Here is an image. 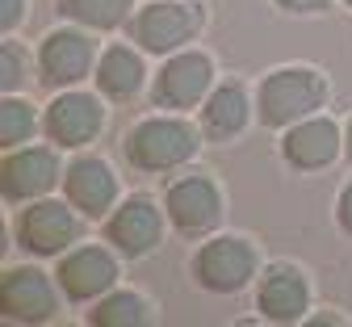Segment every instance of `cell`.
<instances>
[{
    "instance_id": "cell-5",
    "label": "cell",
    "mask_w": 352,
    "mask_h": 327,
    "mask_svg": "<svg viewBox=\"0 0 352 327\" xmlns=\"http://www.w3.org/2000/svg\"><path fill=\"white\" fill-rule=\"evenodd\" d=\"M80 218L63 202H34L17 218V244L34 256H59L80 240Z\"/></svg>"
},
{
    "instance_id": "cell-27",
    "label": "cell",
    "mask_w": 352,
    "mask_h": 327,
    "mask_svg": "<svg viewBox=\"0 0 352 327\" xmlns=\"http://www.w3.org/2000/svg\"><path fill=\"white\" fill-rule=\"evenodd\" d=\"M344 5H348V9H352V0H344Z\"/></svg>"
},
{
    "instance_id": "cell-24",
    "label": "cell",
    "mask_w": 352,
    "mask_h": 327,
    "mask_svg": "<svg viewBox=\"0 0 352 327\" xmlns=\"http://www.w3.org/2000/svg\"><path fill=\"white\" fill-rule=\"evenodd\" d=\"M21 17H25V0H0V25L5 30H13Z\"/></svg>"
},
{
    "instance_id": "cell-3",
    "label": "cell",
    "mask_w": 352,
    "mask_h": 327,
    "mask_svg": "<svg viewBox=\"0 0 352 327\" xmlns=\"http://www.w3.org/2000/svg\"><path fill=\"white\" fill-rule=\"evenodd\" d=\"M206 13L197 5H181V0H155V5L139 9L130 17V38H135L143 51L151 55H172L181 51L185 42L197 38Z\"/></svg>"
},
{
    "instance_id": "cell-6",
    "label": "cell",
    "mask_w": 352,
    "mask_h": 327,
    "mask_svg": "<svg viewBox=\"0 0 352 327\" xmlns=\"http://www.w3.org/2000/svg\"><path fill=\"white\" fill-rule=\"evenodd\" d=\"M0 310H5V319H17V323H47V319H55V310H59L55 282L42 268H34V264L9 268L5 277H0Z\"/></svg>"
},
{
    "instance_id": "cell-23",
    "label": "cell",
    "mask_w": 352,
    "mask_h": 327,
    "mask_svg": "<svg viewBox=\"0 0 352 327\" xmlns=\"http://www.w3.org/2000/svg\"><path fill=\"white\" fill-rule=\"evenodd\" d=\"M277 9H285V13H323L331 0H273Z\"/></svg>"
},
{
    "instance_id": "cell-2",
    "label": "cell",
    "mask_w": 352,
    "mask_h": 327,
    "mask_svg": "<svg viewBox=\"0 0 352 327\" xmlns=\"http://www.w3.org/2000/svg\"><path fill=\"white\" fill-rule=\"evenodd\" d=\"M197 147H201V138L185 118H147L126 138L130 164L143 172H172V168L189 164Z\"/></svg>"
},
{
    "instance_id": "cell-20",
    "label": "cell",
    "mask_w": 352,
    "mask_h": 327,
    "mask_svg": "<svg viewBox=\"0 0 352 327\" xmlns=\"http://www.w3.org/2000/svg\"><path fill=\"white\" fill-rule=\"evenodd\" d=\"M88 319H93L97 327H143V323H151V306H147V298H139V294L118 290V294L101 298Z\"/></svg>"
},
{
    "instance_id": "cell-12",
    "label": "cell",
    "mask_w": 352,
    "mask_h": 327,
    "mask_svg": "<svg viewBox=\"0 0 352 327\" xmlns=\"http://www.w3.org/2000/svg\"><path fill=\"white\" fill-rule=\"evenodd\" d=\"M38 67H42V80L51 88L80 84L93 72V42L80 30H55V34H47V42L38 51Z\"/></svg>"
},
{
    "instance_id": "cell-17",
    "label": "cell",
    "mask_w": 352,
    "mask_h": 327,
    "mask_svg": "<svg viewBox=\"0 0 352 327\" xmlns=\"http://www.w3.org/2000/svg\"><path fill=\"white\" fill-rule=\"evenodd\" d=\"M252 122V101H248V88L243 84H218L210 92V101L201 109V126L210 138H218V143H227V138L243 134V126Z\"/></svg>"
},
{
    "instance_id": "cell-15",
    "label": "cell",
    "mask_w": 352,
    "mask_h": 327,
    "mask_svg": "<svg viewBox=\"0 0 352 327\" xmlns=\"http://www.w3.org/2000/svg\"><path fill=\"white\" fill-rule=\"evenodd\" d=\"M59 180V156L51 147H25V151H13L5 160V198L9 202H30V198H42L51 193Z\"/></svg>"
},
{
    "instance_id": "cell-14",
    "label": "cell",
    "mask_w": 352,
    "mask_h": 327,
    "mask_svg": "<svg viewBox=\"0 0 352 327\" xmlns=\"http://www.w3.org/2000/svg\"><path fill=\"white\" fill-rule=\"evenodd\" d=\"M281 156L302 168V172H315V168H327L336 156H340V126L331 118H302L285 130L281 138Z\"/></svg>"
},
{
    "instance_id": "cell-10",
    "label": "cell",
    "mask_w": 352,
    "mask_h": 327,
    "mask_svg": "<svg viewBox=\"0 0 352 327\" xmlns=\"http://www.w3.org/2000/svg\"><path fill=\"white\" fill-rule=\"evenodd\" d=\"M101 126H105V109L93 92H59L47 105V118H42V130H47V138L59 147L93 143L101 134Z\"/></svg>"
},
{
    "instance_id": "cell-19",
    "label": "cell",
    "mask_w": 352,
    "mask_h": 327,
    "mask_svg": "<svg viewBox=\"0 0 352 327\" xmlns=\"http://www.w3.org/2000/svg\"><path fill=\"white\" fill-rule=\"evenodd\" d=\"M59 13L72 17L76 25H88V30H118L130 9H135V0H55Z\"/></svg>"
},
{
    "instance_id": "cell-25",
    "label": "cell",
    "mask_w": 352,
    "mask_h": 327,
    "mask_svg": "<svg viewBox=\"0 0 352 327\" xmlns=\"http://www.w3.org/2000/svg\"><path fill=\"white\" fill-rule=\"evenodd\" d=\"M336 218H340V226L352 235V180L344 184V193H340V202H336Z\"/></svg>"
},
{
    "instance_id": "cell-9",
    "label": "cell",
    "mask_w": 352,
    "mask_h": 327,
    "mask_svg": "<svg viewBox=\"0 0 352 327\" xmlns=\"http://www.w3.org/2000/svg\"><path fill=\"white\" fill-rule=\"evenodd\" d=\"M164 214L168 210H160L151 198H126L118 210H113V218H109V226H105V240L126 256V260H139V256H147L151 248H160V240H164Z\"/></svg>"
},
{
    "instance_id": "cell-1",
    "label": "cell",
    "mask_w": 352,
    "mask_h": 327,
    "mask_svg": "<svg viewBox=\"0 0 352 327\" xmlns=\"http://www.w3.org/2000/svg\"><path fill=\"white\" fill-rule=\"evenodd\" d=\"M327 101V80L315 67H277L256 92V114L264 126H294Z\"/></svg>"
},
{
    "instance_id": "cell-18",
    "label": "cell",
    "mask_w": 352,
    "mask_h": 327,
    "mask_svg": "<svg viewBox=\"0 0 352 327\" xmlns=\"http://www.w3.org/2000/svg\"><path fill=\"white\" fill-rule=\"evenodd\" d=\"M143 59L130 51V46H109V51L97 59V88L113 101H130L143 88Z\"/></svg>"
},
{
    "instance_id": "cell-21",
    "label": "cell",
    "mask_w": 352,
    "mask_h": 327,
    "mask_svg": "<svg viewBox=\"0 0 352 327\" xmlns=\"http://www.w3.org/2000/svg\"><path fill=\"white\" fill-rule=\"evenodd\" d=\"M34 130H38L34 105L17 101V97H5V105H0V143H5V147H21V143H30Z\"/></svg>"
},
{
    "instance_id": "cell-11",
    "label": "cell",
    "mask_w": 352,
    "mask_h": 327,
    "mask_svg": "<svg viewBox=\"0 0 352 327\" xmlns=\"http://www.w3.org/2000/svg\"><path fill=\"white\" fill-rule=\"evenodd\" d=\"M63 189H67V202L84 218H101L118 198V176L101 156H80L63 172Z\"/></svg>"
},
{
    "instance_id": "cell-8",
    "label": "cell",
    "mask_w": 352,
    "mask_h": 327,
    "mask_svg": "<svg viewBox=\"0 0 352 327\" xmlns=\"http://www.w3.org/2000/svg\"><path fill=\"white\" fill-rule=\"evenodd\" d=\"M164 210L168 218L176 222L181 235H206V231L223 218V193H218V184L210 176H181L168 184L164 193Z\"/></svg>"
},
{
    "instance_id": "cell-16",
    "label": "cell",
    "mask_w": 352,
    "mask_h": 327,
    "mask_svg": "<svg viewBox=\"0 0 352 327\" xmlns=\"http://www.w3.org/2000/svg\"><path fill=\"white\" fill-rule=\"evenodd\" d=\"M256 306H260L264 319H273V323H294V319L306 315V306H311V286H306V277L294 264H273L260 277Z\"/></svg>"
},
{
    "instance_id": "cell-4",
    "label": "cell",
    "mask_w": 352,
    "mask_h": 327,
    "mask_svg": "<svg viewBox=\"0 0 352 327\" xmlns=\"http://www.w3.org/2000/svg\"><path fill=\"white\" fill-rule=\"evenodd\" d=\"M252 273H256V248L239 235H218V240L201 244V252L193 256V277L210 294L243 290L252 282Z\"/></svg>"
},
{
    "instance_id": "cell-22",
    "label": "cell",
    "mask_w": 352,
    "mask_h": 327,
    "mask_svg": "<svg viewBox=\"0 0 352 327\" xmlns=\"http://www.w3.org/2000/svg\"><path fill=\"white\" fill-rule=\"evenodd\" d=\"M25 80V55L17 42H5L0 46V84H5V92H17Z\"/></svg>"
},
{
    "instance_id": "cell-26",
    "label": "cell",
    "mask_w": 352,
    "mask_h": 327,
    "mask_svg": "<svg viewBox=\"0 0 352 327\" xmlns=\"http://www.w3.org/2000/svg\"><path fill=\"white\" fill-rule=\"evenodd\" d=\"M344 143H348V156H352V122H348V134H344Z\"/></svg>"
},
{
    "instance_id": "cell-7",
    "label": "cell",
    "mask_w": 352,
    "mask_h": 327,
    "mask_svg": "<svg viewBox=\"0 0 352 327\" xmlns=\"http://www.w3.org/2000/svg\"><path fill=\"white\" fill-rule=\"evenodd\" d=\"M210 84H214V63H210V55H201V51H181V55H172V59L160 67V76H155V84H151V101H155L160 109H189V105H197L206 92H210Z\"/></svg>"
},
{
    "instance_id": "cell-13",
    "label": "cell",
    "mask_w": 352,
    "mask_h": 327,
    "mask_svg": "<svg viewBox=\"0 0 352 327\" xmlns=\"http://www.w3.org/2000/svg\"><path fill=\"white\" fill-rule=\"evenodd\" d=\"M118 282V260L105 248H76L59 264V286L72 302H93L109 294Z\"/></svg>"
}]
</instances>
